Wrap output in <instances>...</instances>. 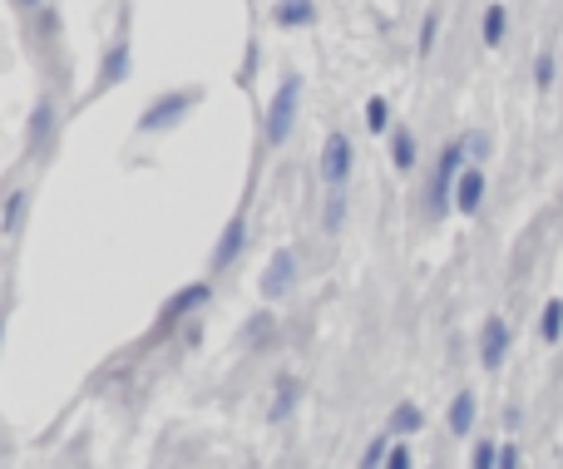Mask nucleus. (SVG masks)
Returning a JSON list of instances; mask_svg holds the SVG:
<instances>
[{
  "label": "nucleus",
  "mask_w": 563,
  "mask_h": 469,
  "mask_svg": "<svg viewBox=\"0 0 563 469\" xmlns=\"http://www.w3.org/2000/svg\"><path fill=\"white\" fill-rule=\"evenodd\" d=\"M499 469H519V460H515V450H505V455H499Z\"/></svg>",
  "instance_id": "obj_18"
},
{
  "label": "nucleus",
  "mask_w": 563,
  "mask_h": 469,
  "mask_svg": "<svg viewBox=\"0 0 563 469\" xmlns=\"http://www.w3.org/2000/svg\"><path fill=\"white\" fill-rule=\"evenodd\" d=\"M559 322H563V306L549 302V312H544V342H554V336H559Z\"/></svg>",
  "instance_id": "obj_11"
},
{
  "label": "nucleus",
  "mask_w": 563,
  "mask_h": 469,
  "mask_svg": "<svg viewBox=\"0 0 563 469\" xmlns=\"http://www.w3.org/2000/svg\"><path fill=\"white\" fill-rule=\"evenodd\" d=\"M396 164H400V168L416 164V148H410V134H396Z\"/></svg>",
  "instance_id": "obj_12"
},
{
  "label": "nucleus",
  "mask_w": 563,
  "mask_h": 469,
  "mask_svg": "<svg viewBox=\"0 0 563 469\" xmlns=\"http://www.w3.org/2000/svg\"><path fill=\"white\" fill-rule=\"evenodd\" d=\"M499 35H505V10L489 5V15H485V40H489V45H499Z\"/></svg>",
  "instance_id": "obj_9"
},
{
  "label": "nucleus",
  "mask_w": 563,
  "mask_h": 469,
  "mask_svg": "<svg viewBox=\"0 0 563 469\" xmlns=\"http://www.w3.org/2000/svg\"><path fill=\"white\" fill-rule=\"evenodd\" d=\"M366 114H371V129H386V104H380V99H371Z\"/></svg>",
  "instance_id": "obj_15"
},
{
  "label": "nucleus",
  "mask_w": 563,
  "mask_h": 469,
  "mask_svg": "<svg viewBox=\"0 0 563 469\" xmlns=\"http://www.w3.org/2000/svg\"><path fill=\"white\" fill-rule=\"evenodd\" d=\"M346 168H351V144H346V134H331V138H327V164H321V174H327V183H341V178H346Z\"/></svg>",
  "instance_id": "obj_1"
},
{
  "label": "nucleus",
  "mask_w": 563,
  "mask_h": 469,
  "mask_svg": "<svg viewBox=\"0 0 563 469\" xmlns=\"http://www.w3.org/2000/svg\"><path fill=\"white\" fill-rule=\"evenodd\" d=\"M455 168H460V148H445V154H440V168H435V208H440V198H445Z\"/></svg>",
  "instance_id": "obj_5"
},
{
  "label": "nucleus",
  "mask_w": 563,
  "mask_h": 469,
  "mask_svg": "<svg viewBox=\"0 0 563 469\" xmlns=\"http://www.w3.org/2000/svg\"><path fill=\"white\" fill-rule=\"evenodd\" d=\"M416 425H420V411H416V405H400V411H396V421H390V431H396V435H406V431H416Z\"/></svg>",
  "instance_id": "obj_10"
},
{
  "label": "nucleus",
  "mask_w": 563,
  "mask_h": 469,
  "mask_svg": "<svg viewBox=\"0 0 563 469\" xmlns=\"http://www.w3.org/2000/svg\"><path fill=\"white\" fill-rule=\"evenodd\" d=\"M505 342H509L505 322H489V326H485V366H489V371L505 361Z\"/></svg>",
  "instance_id": "obj_3"
},
{
  "label": "nucleus",
  "mask_w": 563,
  "mask_h": 469,
  "mask_svg": "<svg viewBox=\"0 0 563 469\" xmlns=\"http://www.w3.org/2000/svg\"><path fill=\"white\" fill-rule=\"evenodd\" d=\"M380 455H386V435H380V440L366 450V460H361V469H376V465H380Z\"/></svg>",
  "instance_id": "obj_14"
},
{
  "label": "nucleus",
  "mask_w": 563,
  "mask_h": 469,
  "mask_svg": "<svg viewBox=\"0 0 563 469\" xmlns=\"http://www.w3.org/2000/svg\"><path fill=\"white\" fill-rule=\"evenodd\" d=\"M277 20H282V25H301V20H311V5H307V0H287V5L277 10Z\"/></svg>",
  "instance_id": "obj_8"
},
{
  "label": "nucleus",
  "mask_w": 563,
  "mask_h": 469,
  "mask_svg": "<svg viewBox=\"0 0 563 469\" xmlns=\"http://www.w3.org/2000/svg\"><path fill=\"white\" fill-rule=\"evenodd\" d=\"M479 193H485V178H479L475 174V168H470V174L465 178H460V208H465V213H475V208H479Z\"/></svg>",
  "instance_id": "obj_6"
},
{
  "label": "nucleus",
  "mask_w": 563,
  "mask_h": 469,
  "mask_svg": "<svg viewBox=\"0 0 563 469\" xmlns=\"http://www.w3.org/2000/svg\"><path fill=\"white\" fill-rule=\"evenodd\" d=\"M291 104H297V79H287V85H282V94H277V104H273V129H267V138H273V144H282V138H287Z\"/></svg>",
  "instance_id": "obj_2"
},
{
  "label": "nucleus",
  "mask_w": 563,
  "mask_h": 469,
  "mask_svg": "<svg viewBox=\"0 0 563 469\" xmlns=\"http://www.w3.org/2000/svg\"><path fill=\"white\" fill-rule=\"evenodd\" d=\"M291 401H297V386L282 381V395H277V411H273V415H287V411H291Z\"/></svg>",
  "instance_id": "obj_13"
},
{
  "label": "nucleus",
  "mask_w": 563,
  "mask_h": 469,
  "mask_svg": "<svg viewBox=\"0 0 563 469\" xmlns=\"http://www.w3.org/2000/svg\"><path fill=\"white\" fill-rule=\"evenodd\" d=\"M291 287V253H277V263H273V277L263 282V292L267 297H282Z\"/></svg>",
  "instance_id": "obj_4"
},
{
  "label": "nucleus",
  "mask_w": 563,
  "mask_h": 469,
  "mask_svg": "<svg viewBox=\"0 0 563 469\" xmlns=\"http://www.w3.org/2000/svg\"><path fill=\"white\" fill-rule=\"evenodd\" d=\"M386 469H410V450H390V465Z\"/></svg>",
  "instance_id": "obj_17"
},
{
  "label": "nucleus",
  "mask_w": 563,
  "mask_h": 469,
  "mask_svg": "<svg viewBox=\"0 0 563 469\" xmlns=\"http://www.w3.org/2000/svg\"><path fill=\"white\" fill-rule=\"evenodd\" d=\"M489 465H495V445H479V450H475V469H489Z\"/></svg>",
  "instance_id": "obj_16"
},
{
  "label": "nucleus",
  "mask_w": 563,
  "mask_h": 469,
  "mask_svg": "<svg viewBox=\"0 0 563 469\" xmlns=\"http://www.w3.org/2000/svg\"><path fill=\"white\" fill-rule=\"evenodd\" d=\"M470 421H475V395H455V405H450V431L465 435Z\"/></svg>",
  "instance_id": "obj_7"
}]
</instances>
